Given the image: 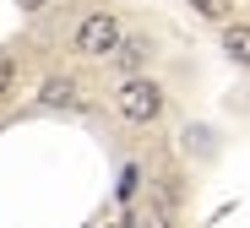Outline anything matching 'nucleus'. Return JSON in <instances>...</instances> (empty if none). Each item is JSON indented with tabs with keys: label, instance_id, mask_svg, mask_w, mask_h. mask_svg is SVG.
I'll use <instances>...</instances> for the list:
<instances>
[{
	"label": "nucleus",
	"instance_id": "nucleus-1",
	"mask_svg": "<svg viewBox=\"0 0 250 228\" xmlns=\"http://www.w3.org/2000/svg\"><path fill=\"white\" fill-rule=\"evenodd\" d=\"M109 104H114L120 120H131V125H158L169 98H163V87H158L152 76H125V82L114 87V98H109Z\"/></svg>",
	"mask_w": 250,
	"mask_h": 228
},
{
	"label": "nucleus",
	"instance_id": "nucleus-2",
	"mask_svg": "<svg viewBox=\"0 0 250 228\" xmlns=\"http://www.w3.org/2000/svg\"><path fill=\"white\" fill-rule=\"evenodd\" d=\"M125 43V27L114 11H87L76 22V55H87V60H109L114 49Z\"/></svg>",
	"mask_w": 250,
	"mask_h": 228
},
{
	"label": "nucleus",
	"instance_id": "nucleus-3",
	"mask_svg": "<svg viewBox=\"0 0 250 228\" xmlns=\"http://www.w3.org/2000/svg\"><path fill=\"white\" fill-rule=\"evenodd\" d=\"M147 60H152V43H147V38H125L120 49L109 55V65L120 71V82H125V76H147Z\"/></svg>",
	"mask_w": 250,
	"mask_h": 228
},
{
	"label": "nucleus",
	"instance_id": "nucleus-4",
	"mask_svg": "<svg viewBox=\"0 0 250 228\" xmlns=\"http://www.w3.org/2000/svg\"><path fill=\"white\" fill-rule=\"evenodd\" d=\"M38 104L44 109H82V93H76L71 76H49L44 87H38Z\"/></svg>",
	"mask_w": 250,
	"mask_h": 228
},
{
	"label": "nucleus",
	"instance_id": "nucleus-5",
	"mask_svg": "<svg viewBox=\"0 0 250 228\" xmlns=\"http://www.w3.org/2000/svg\"><path fill=\"white\" fill-rule=\"evenodd\" d=\"M223 55L250 71V22H223Z\"/></svg>",
	"mask_w": 250,
	"mask_h": 228
},
{
	"label": "nucleus",
	"instance_id": "nucleus-6",
	"mask_svg": "<svg viewBox=\"0 0 250 228\" xmlns=\"http://www.w3.org/2000/svg\"><path fill=\"white\" fill-rule=\"evenodd\" d=\"M142 228H174V223H169V207H163V201H147V212H142Z\"/></svg>",
	"mask_w": 250,
	"mask_h": 228
},
{
	"label": "nucleus",
	"instance_id": "nucleus-7",
	"mask_svg": "<svg viewBox=\"0 0 250 228\" xmlns=\"http://www.w3.org/2000/svg\"><path fill=\"white\" fill-rule=\"evenodd\" d=\"M136 185H142V168H120V185H114V190H120V201H131V196H136Z\"/></svg>",
	"mask_w": 250,
	"mask_h": 228
},
{
	"label": "nucleus",
	"instance_id": "nucleus-8",
	"mask_svg": "<svg viewBox=\"0 0 250 228\" xmlns=\"http://www.w3.org/2000/svg\"><path fill=\"white\" fill-rule=\"evenodd\" d=\"M11 87H17V65L0 55V98H11Z\"/></svg>",
	"mask_w": 250,
	"mask_h": 228
},
{
	"label": "nucleus",
	"instance_id": "nucleus-9",
	"mask_svg": "<svg viewBox=\"0 0 250 228\" xmlns=\"http://www.w3.org/2000/svg\"><path fill=\"white\" fill-rule=\"evenodd\" d=\"M190 11H201V17H212V22H223V11H229V6H223V0H190Z\"/></svg>",
	"mask_w": 250,
	"mask_h": 228
},
{
	"label": "nucleus",
	"instance_id": "nucleus-10",
	"mask_svg": "<svg viewBox=\"0 0 250 228\" xmlns=\"http://www.w3.org/2000/svg\"><path fill=\"white\" fill-rule=\"evenodd\" d=\"M44 6H49V0H17V11H22V17H38Z\"/></svg>",
	"mask_w": 250,
	"mask_h": 228
}]
</instances>
